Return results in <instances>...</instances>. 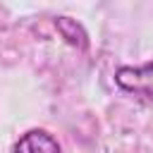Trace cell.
<instances>
[{
    "mask_svg": "<svg viewBox=\"0 0 153 153\" xmlns=\"http://www.w3.org/2000/svg\"><path fill=\"white\" fill-rule=\"evenodd\" d=\"M62 146L60 141L45 131V129H29L19 141L12 143V151H29V153H36V151H50V153H57Z\"/></svg>",
    "mask_w": 153,
    "mask_h": 153,
    "instance_id": "7a4b0ae2",
    "label": "cell"
},
{
    "mask_svg": "<svg viewBox=\"0 0 153 153\" xmlns=\"http://www.w3.org/2000/svg\"><path fill=\"white\" fill-rule=\"evenodd\" d=\"M115 84L134 96H143L153 100V62L131 67V65H122L115 69Z\"/></svg>",
    "mask_w": 153,
    "mask_h": 153,
    "instance_id": "6da1fadb",
    "label": "cell"
},
{
    "mask_svg": "<svg viewBox=\"0 0 153 153\" xmlns=\"http://www.w3.org/2000/svg\"><path fill=\"white\" fill-rule=\"evenodd\" d=\"M55 26H57L60 36L72 48H76V50H86L88 48V33L84 31V26L76 19H72V17H57L55 19Z\"/></svg>",
    "mask_w": 153,
    "mask_h": 153,
    "instance_id": "3957f363",
    "label": "cell"
}]
</instances>
